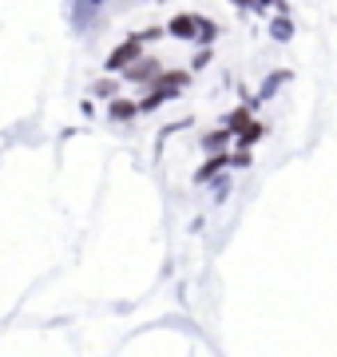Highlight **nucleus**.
<instances>
[{"label":"nucleus","instance_id":"1","mask_svg":"<svg viewBox=\"0 0 337 357\" xmlns=\"http://www.w3.org/2000/svg\"><path fill=\"white\" fill-rule=\"evenodd\" d=\"M167 32H171L175 40L198 44V48H210V44H214V36H219L214 20H207V16H198V13H179V16L167 24Z\"/></svg>","mask_w":337,"mask_h":357},{"label":"nucleus","instance_id":"2","mask_svg":"<svg viewBox=\"0 0 337 357\" xmlns=\"http://www.w3.org/2000/svg\"><path fill=\"white\" fill-rule=\"evenodd\" d=\"M290 79H294V72H290V68H274V72H266V76H262V84H258V96L250 100V107L258 112L262 103H270L274 96H278V91L290 84Z\"/></svg>","mask_w":337,"mask_h":357},{"label":"nucleus","instance_id":"3","mask_svg":"<svg viewBox=\"0 0 337 357\" xmlns=\"http://www.w3.org/2000/svg\"><path fill=\"white\" fill-rule=\"evenodd\" d=\"M266 123H262V119H250L246 128L238 131V135H234V151H254V147H258L262 139H266Z\"/></svg>","mask_w":337,"mask_h":357},{"label":"nucleus","instance_id":"4","mask_svg":"<svg viewBox=\"0 0 337 357\" xmlns=\"http://www.w3.org/2000/svg\"><path fill=\"white\" fill-rule=\"evenodd\" d=\"M198 147H203V155H222V151H234V131L214 128V131H207V135L198 139Z\"/></svg>","mask_w":337,"mask_h":357},{"label":"nucleus","instance_id":"5","mask_svg":"<svg viewBox=\"0 0 337 357\" xmlns=\"http://www.w3.org/2000/svg\"><path fill=\"white\" fill-rule=\"evenodd\" d=\"M294 32H298V28H294V16H274L270 20V40L274 44H290Z\"/></svg>","mask_w":337,"mask_h":357},{"label":"nucleus","instance_id":"6","mask_svg":"<svg viewBox=\"0 0 337 357\" xmlns=\"http://www.w3.org/2000/svg\"><path fill=\"white\" fill-rule=\"evenodd\" d=\"M135 112H139V107H135V103H127V100H116V103H111V115H116V119H131Z\"/></svg>","mask_w":337,"mask_h":357},{"label":"nucleus","instance_id":"7","mask_svg":"<svg viewBox=\"0 0 337 357\" xmlns=\"http://www.w3.org/2000/svg\"><path fill=\"white\" fill-rule=\"evenodd\" d=\"M250 167V151H234L230 155V171H246Z\"/></svg>","mask_w":337,"mask_h":357},{"label":"nucleus","instance_id":"8","mask_svg":"<svg viewBox=\"0 0 337 357\" xmlns=\"http://www.w3.org/2000/svg\"><path fill=\"white\" fill-rule=\"evenodd\" d=\"M207 64H210V48H203L195 60H191V72H198V68H207Z\"/></svg>","mask_w":337,"mask_h":357},{"label":"nucleus","instance_id":"9","mask_svg":"<svg viewBox=\"0 0 337 357\" xmlns=\"http://www.w3.org/2000/svg\"><path fill=\"white\" fill-rule=\"evenodd\" d=\"M274 16H290V0H274Z\"/></svg>","mask_w":337,"mask_h":357}]
</instances>
